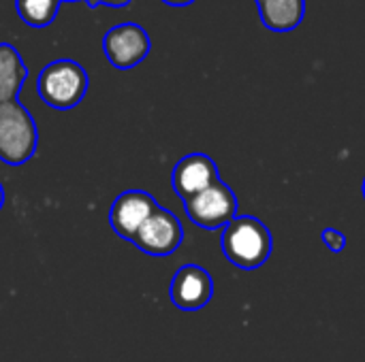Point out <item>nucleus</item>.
<instances>
[{
	"label": "nucleus",
	"instance_id": "7",
	"mask_svg": "<svg viewBox=\"0 0 365 362\" xmlns=\"http://www.w3.org/2000/svg\"><path fill=\"white\" fill-rule=\"evenodd\" d=\"M158 201L143 190H126L111 203L109 224L118 237L130 241L141 224L158 209Z\"/></svg>",
	"mask_w": 365,
	"mask_h": 362
},
{
	"label": "nucleus",
	"instance_id": "15",
	"mask_svg": "<svg viewBox=\"0 0 365 362\" xmlns=\"http://www.w3.org/2000/svg\"><path fill=\"white\" fill-rule=\"evenodd\" d=\"M165 4H169V6H188V4H192L195 0H163Z\"/></svg>",
	"mask_w": 365,
	"mask_h": 362
},
{
	"label": "nucleus",
	"instance_id": "10",
	"mask_svg": "<svg viewBox=\"0 0 365 362\" xmlns=\"http://www.w3.org/2000/svg\"><path fill=\"white\" fill-rule=\"evenodd\" d=\"M263 26L272 32H291L306 17V0H255Z\"/></svg>",
	"mask_w": 365,
	"mask_h": 362
},
{
	"label": "nucleus",
	"instance_id": "1",
	"mask_svg": "<svg viewBox=\"0 0 365 362\" xmlns=\"http://www.w3.org/2000/svg\"><path fill=\"white\" fill-rule=\"evenodd\" d=\"M220 247L231 265L244 271H252L269 260L274 239L261 220L252 215H237L222 228Z\"/></svg>",
	"mask_w": 365,
	"mask_h": 362
},
{
	"label": "nucleus",
	"instance_id": "11",
	"mask_svg": "<svg viewBox=\"0 0 365 362\" xmlns=\"http://www.w3.org/2000/svg\"><path fill=\"white\" fill-rule=\"evenodd\" d=\"M28 79V66L11 43H0V102L17 100Z\"/></svg>",
	"mask_w": 365,
	"mask_h": 362
},
{
	"label": "nucleus",
	"instance_id": "5",
	"mask_svg": "<svg viewBox=\"0 0 365 362\" xmlns=\"http://www.w3.org/2000/svg\"><path fill=\"white\" fill-rule=\"evenodd\" d=\"M152 49L150 34L141 23L124 21L113 28H109L103 36V51L105 58L113 68L128 70L139 66Z\"/></svg>",
	"mask_w": 365,
	"mask_h": 362
},
{
	"label": "nucleus",
	"instance_id": "6",
	"mask_svg": "<svg viewBox=\"0 0 365 362\" xmlns=\"http://www.w3.org/2000/svg\"><path fill=\"white\" fill-rule=\"evenodd\" d=\"M184 241V228L175 213L158 207L135 233L130 243L148 256H169Z\"/></svg>",
	"mask_w": 365,
	"mask_h": 362
},
{
	"label": "nucleus",
	"instance_id": "12",
	"mask_svg": "<svg viewBox=\"0 0 365 362\" xmlns=\"http://www.w3.org/2000/svg\"><path fill=\"white\" fill-rule=\"evenodd\" d=\"M62 0H15V11L30 28H47L60 11Z\"/></svg>",
	"mask_w": 365,
	"mask_h": 362
},
{
	"label": "nucleus",
	"instance_id": "4",
	"mask_svg": "<svg viewBox=\"0 0 365 362\" xmlns=\"http://www.w3.org/2000/svg\"><path fill=\"white\" fill-rule=\"evenodd\" d=\"M184 209L192 224L205 230H216L237 218V196L222 179H218L210 188L184 201Z\"/></svg>",
	"mask_w": 365,
	"mask_h": 362
},
{
	"label": "nucleus",
	"instance_id": "16",
	"mask_svg": "<svg viewBox=\"0 0 365 362\" xmlns=\"http://www.w3.org/2000/svg\"><path fill=\"white\" fill-rule=\"evenodd\" d=\"M4 207V188H2V183H0V209Z\"/></svg>",
	"mask_w": 365,
	"mask_h": 362
},
{
	"label": "nucleus",
	"instance_id": "8",
	"mask_svg": "<svg viewBox=\"0 0 365 362\" xmlns=\"http://www.w3.org/2000/svg\"><path fill=\"white\" fill-rule=\"evenodd\" d=\"M214 297V282L212 275L199 265H184L175 271L169 299L182 312H199L203 309Z\"/></svg>",
	"mask_w": 365,
	"mask_h": 362
},
{
	"label": "nucleus",
	"instance_id": "14",
	"mask_svg": "<svg viewBox=\"0 0 365 362\" xmlns=\"http://www.w3.org/2000/svg\"><path fill=\"white\" fill-rule=\"evenodd\" d=\"M62 2H86L90 9L96 6H111V9H124L130 4V0H62Z\"/></svg>",
	"mask_w": 365,
	"mask_h": 362
},
{
	"label": "nucleus",
	"instance_id": "17",
	"mask_svg": "<svg viewBox=\"0 0 365 362\" xmlns=\"http://www.w3.org/2000/svg\"><path fill=\"white\" fill-rule=\"evenodd\" d=\"M361 192H364V198H365V179H364V186H361Z\"/></svg>",
	"mask_w": 365,
	"mask_h": 362
},
{
	"label": "nucleus",
	"instance_id": "2",
	"mask_svg": "<svg viewBox=\"0 0 365 362\" xmlns=\"http://www.w3.org/2000/svg\"><path fill=\"white\" fill-rule=\"evenodd\" d=\"M88 87L90 77L86 68L71 58H60L45 64L36 79V92L41 100L58 111L75 109L86 98Z\"/></svg>",
	"mask_w": 365,
	"mask_h": 362
},
{
	"label": "nucleus",
	"instance_id": "9",
	"mask_svg": "<svg viewBox=\"0 0 365 362\" xmlns=\"http://www.w3.org/2000/svg\"><path fill=\"white\" fill-rule=\"evenodd\" d=\"M218 179H220L218 177V166L205 154H188V156H184L175 164L173 175H171L173 190L182 201H188L190 196H195L201 190L210 188Z\"/></svg>",
	"mask_w": 365,
	"mask_h": 362
},
{
	"label": "nucleus",
	"instance_id": "3",
	"mask_svg": "<svg viewBox=\"0 0 365 362\" xmlns=\"http://www.w3.org/2000/svg\"><path fill=\"white\" fill-rule=\"evenodd\" d=\"M38 128L30 111L17 100L0 102V162L21 166L36 154Z\"/></svg>",
	"mask_w": 365,
	"mask_h": 362
},
{
	"label": "nucleus",
	"instance_id": "13",
	"mask_svg": "<svg viewBox=\"0 0 365 362\" xmlns=\"http://www.w3.org/2000/svg\"><path fill=\"white\" fill-rule=\"evenodd\" d=\"M321 239H323V243H325L334 254H338V252H342V250L346 247V237H344L340 230H336V228H325L323 235H321Z\"/></svg>",
	"mask_w": 365,
	"mask_h": 362
}]
</instances>
